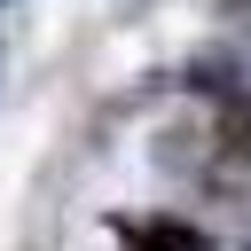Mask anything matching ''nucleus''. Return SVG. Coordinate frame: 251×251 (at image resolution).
<instances>
[{"label":"nucleus","instance_id":"obj_2","mask_svg":"<svg viewBox=\"0 0 251 251\" xmlns=\"http://www.w3.org/2000/svg\"><path fill=\"white\" fill-rule=\"evenodd\" d=\"M0 8H8V0H0Z\"/></svg>","mask_w":251,"mask_h":251},{"label":"nucleus","instance_id":"obj_1","mask_svg":"<svg viewBox=\"0 0 251 251\" xmlns=\"http://www.w3.org/2000/svg\"><path fill=\"white\" fill-rule=\"evenodd\" d=\"M110 235H118L126 251H220V235H212V227L173 220V212H149V220H110Z\"/></svg>","mask_w":251,"mask_h":251}]
</instances>
